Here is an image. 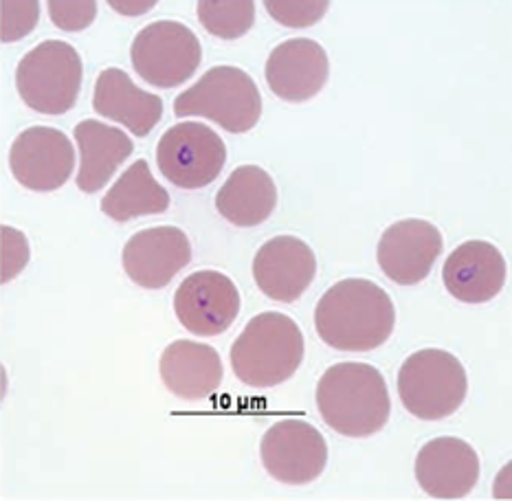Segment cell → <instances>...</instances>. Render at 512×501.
Returning a JSON list of instances; mask_svg holds the SVG:
<instances>
[{
  "mask_svg": "<svg viewBox=\"0 0 512 501\" xmlns=\"http://www.w3.org/2000/svg\"><path fill=\"white\" fill-rule=\"evenodd\" d=\"M396 310L385 288L350 277L321 295L315 330L321 341L341 352H370L392 337Z\"/></svg>",
  "mask_w": 512,
  "mask_h": 501,
  "instance_id": "obj_1",
  "label": "cell"
},
{
  "mask_svg": "<svg viewBox=\"0 0 512 501\" xmlns=\"http://www.w3.org/2000/svg\"><path fill=\"white\" fill-rule=\"evenodd\" d=\"M321 420L345 438H367L381 431L392 411L385 376L367 363H337L317 383Z\"/></svg>",
  "mask_w": 512,
  "mask_h": 501,
  "instance_id": "obj_2",
  "label": "cell"
},
{
  "mask_svg": "<svg viewBox=\"0 0 512 501\" xmlns=\"http://www.w3.org/2000/svg\"><path fill=\"white\" fill-rule=\"evenodd\" d=\"M304 334L282 313L255 315L233 341L229 359L244 385L269 389L286 383L304 361Z\"/></svg>",
  "mask_w": 512,
  "mask_h": 501,
  "instance_id": "obj_3",
  "label": "cell"
},
{
  "mask_svg": "<svg viewBox=\"0 0 512 501\" xmlns=\"http://www.w3.org/2000/svg\"><path fill=\"white\" fill-rule=\"evenodd\" d=\"M174 115L178 119L205 117L231 135H244L258 126L262 95L247 71L229 64L214 66L174 99Z\"/></svg>",
  "mask_w": 512,
  "mask_h": 501,
  "instance_id": "obj_4",
  "label": "cell"
},
{
  "mask_svg": "<svg viewBox=\"0 0 512 501\" xmlns=\"http://www.w3.org/2000/svg\"><path fill=\"white\" fill-rule=\"evenodd\" d=\"M396 383L405 409L420 420L453 416L469 394V376L458 356L438 348L407 356Z\"/></svg>",
  "mask_w": 512,
  "mask_h": 501,
  "instance_id": "obj_5",
  "label": "cell"
},
{
  "mask_svg": "<svg viewBox=\"0 0 512 501\" xmlns=\"http://www.w3.org/2000/svg\"><path fill=\"white\" fill-rule=\"evenodd\" d=\"M84 82L80 53L69 42L44 40L33 47L16 69L22 102L40 115H64L77 104Z\"/></svg>",
  "mask_w": 512,
  "mask_h": 501,
  "instance_id": "obj_6",
  "label": "cell"
},
{
  "mask_svg": "<svg viewBox=\"0 0 512 501\" xmlns=\"http://www.w3.org/2000/svg\"><path fill=\"white\" fill-rule=\"evenodd\" d=\"M130 60L143 82L168 91L185 84L198 71L203 47L183 22L157 20L132 40Z\"/></svg>",
  "mask_w": 512,
  "mask_h": 501,
  "instance_id": "obj_7",
  "label": "cell"
},
{
  "mask_svg": "<svg viewBox=\"0 0 512 501\" xmlns=\"http://www.w3.org/2000/svg\"><path fill=\"white\" fill-rule=\"evenodd\" d=\"M227 163V146L216 130L200 121H183L163 132L157 165L168 181L181 189L207 187Z\"/></svg>",
  "mask_w": 512,
  "mask_h": 501,
  "instance_id": "obj_8",
  "label": "cell"
},
{
  "mask_svg": "<svg viewBox=\"0 0 512 501\" xmlns=\"http://www.w3.org/2000/svg\"><path fill=\"white\" fill-rule=\"evenodd\" d=\"M260 458L273 480L288 486L315 482L326 471L328 444L317 427L302 418L277 420L264 433Z\"/></svg>",
  "mask_w": 512,
  "mask_h": 501,
  "instance_id": "obj_9",
  "label": "cell"
},
{
  "mask_svg": "<svg viewBox=\"0 0 512 501\" xmlns=\"http://www.w3.org/2000/svg\"><path fill=\"white\" fill-rule=\"evenodd\" d=\"M242 299L231 277L218 271H196L181 282L174 295V313L181 326L196 337H218L238 319Z\"/></svg>",
  "mask_w": 512,
  "mask_h": 501,
  "instance_id": "obj_10",
  "label": "cell"
},
{
  "mask_svg": "<svg viewBox=\"0 0 512 501\" xmlns=\"http://www.w3.org/2000/svg\"><path fill=\"white\" fill-rule=\"evenodd\" d=\"M9 170L31 192H53L69 181L75 170V148L62 130L33 126L11 143Z\"/></svg>",
  "mask_w": 512,
  "mask_h": 501,
  "instance_id": "obj_11",
  "label": "cell"
},
{
  "mask_svg": "<svg viewBox=\"0 0 512 501\" xmlns=\"http://www.w3.org/2000/svg\"><path fill=\"white\" fill-rule=\"evenodd\" d=\"M442 233L420 218H407L387 227L378 242L376 260L389 280L414 286L427 280L442 253Z\"/></svg>",
  "mask_w": 512,
  "mask_h": 501,
  "instance_id": "obj_12",
  "label": "cell"
},
{
  "mask_svg": "<svg viewBox=\"0 0 512 501\" xmlns=\"http://www.w3.org/2000/svg\"><path fill=\"white\" fill-rule=\"evenodd\" d=\"M192 262V244L178 227L141 229L132 236L121 264L132 282L148 291H161Z\"/></svg>",
  "mask_w": 512,
  "mask_h": 501,
  "instance_id": "obj_13",
  "label": "cell"
},
{
  "mask_svg": "<svg viewBox=\"0 0 512 501\" xmlns=\"http://www.w3.org/2000/svg\"><path fill=\"white\" fill-rule=\"evenodd\" d=\"M317 275L315 251L302 238L275 236L255 253L253 280L260 291L282 304L302 297Z\"/></svg>",
  "mask_w": 512,
  "mask_h": 501,
  "instance_id": "obj_14",
  "label": "cell"
},
{
  "mask_svg": "<svg viewBox=\"0 0 512 501\" xmlns=\"http://www.w3.org/2000/svg\"><path fill=\"white\" fill-rule=\"evenodd\" d=\"M418 486L433 499H462L480 480V455L462 438H436L416 455Z\"/></svg>",
  "mask_w": 512,
  "mask_h": 501,
  "instance_id": "obj_15",
  "label": "cell"
},
{
  "mask_svg": "<svg viewBox=\"0 0 512 501\" xmlns=\"http://www.w3.org/2000/svg\"><path fill=\"white\" fill-rule=\"evenodd\" d=\"M330 60L319 42L310 38L286 40L271 51L264 77L271 91L284 102H308L326 86Z\"/></svg>",
  "mask_w": 512,
  "mask_h": 501,
  "instance_id": "obj_16",
  "label": "cell"
},
{
  "mask_svg": "<svg viewBox=\"0 0 512 501\" xmlns=\"http://www.w3.org/2000/svg\"><path fill=\"white\" fill-rule=\"evenodd\" d=\"M508 266L502 251L486 240H469L444 262L442 280L447 291L464 304H486L506 284Z\"/></svg>",
  "mask_w": 512,
  "mask_h": 501,
  "instance_id": "obj_17",
  "label": "cell"
},
{
  "mask_svg": "<svg viewBox=\"0 0 512 501\" xmlns=\"http://www.w3.org/2000/svg\"><path fill=\"white\" fill-rule=\"evenodd\" d=\"M159 374L176 398L194 403L218 392L225 370L218 350L211 345L174 341L161 354Z\"/></svg>",
  "mask_w": 512,
  "mask_h": 501,
  "instance_id": "obj_18",
  "label": "cell"
},
{
  "mask_svg": "<svg viewBox=\"0 0 512 501\" xmlns=\"http://www.w3.org/2000/svg\"><path fill=\"white\" fill-rule=\"evenodd\" d=\"M93 110L126 126L135 137H148L163 117V99L139 88L126 71L106 69L95 82Z\"/></svg>",
  "mask_w": 512,
  "mask_h": 501,
  "instance_id": "obj_19",
  "label": "cell"
},
{
  "mask_svg": "<svg viewBox=\"0 0 512 501\" xmlns=\"http://www.w3.org/2000/svg\"><path fill=\"white\" fill-rule=\"evenodd\" d=\"M80 148V172L77 187L84 194H95L115 176L117 167L130 159L132 139L121 128L102 124L97 119H84L73 130Z\"/></svg>",
  "mask_w": 512,
  "mask_h": 501,
  "instance_id": "obj_20",
  "label": "cell"
},
{
  "mask_svg": "<svg viewBox=\"0 0 512 501\" xmlns=\"http://www.w3.org/2000/svg\"><path fill=\"white\" fill-rule=\"evenodd\" d=\"M277 205L273 176L260 165H240L218 189V214L236 227H258L271 218Z\"/></svg>",
  "mask_w": 512,
  "mask_h": 501,
  "instance_id": "obj_21",
  "label": "cell"
},
{
  "mask_svg": "<svg viewBox=\"0 0 512 501\" xmlns=\"http://www.w3.org/2000/svg\"><path fill=\"white\" fill-rule=\"evenodd\" d=\"M168 209L170 194L154 181L146 159L132 163L102 198V211L117 222L165 214Z\"/></svg>",
  "mask_w": 512,
  "mask_h": 501,
  "instance_id": "obj_22",
  "label": "cell"
},
{
  "mask_svg": "<svg viewBox=\"0 0 512 501\" xmlns=\"http://www.w3.org/2000/svg\"><path fill=\"white\" fill-rule=\"evenodd\" d=\"M196 14L211 36L238 40L255 22L253 0H198Z\"/></svg>",
  "mask_w": 512,
  "mask_h": 501,
  "instance_id": "obj_23",
  "label": "cell"
},
{
  "mask_svg": "<svg viewBox=\"0 0 512 501\" xmlns=\"http://www.w3.org/2000/svg\"><path fill=\"white\" fill-rule=\"evenodd\" d=\"M328 0H264V9L282 27H313L326 16Z\"/></svg>",
  "mask_w": 512,
  "mask_h": 501,
  "instance_id": "obj_24",
  "label": "cell"
},
{
  "mask_svg": "<svg viewBox=\"0 0 512 501\" xmlns=\"http://www.w3.org/2000/svg\"><path fill=\"white\" fill-rule=\"evenodd\" d=\"M0 11H3V31L0 38L3 42H18L36 29L40 18V3L36 0H25V3H0Z\"/></svg>",
  "mask_w": 512,
  "mask_h": 501,
  "instance_id": "obj_25",
  "label": "cell"
},
{
  "mask_svg": "<svg viewBox=\"0 0 512 501\" xmlns=\"http://www.w3.org/2000/svg\"><path fill=\"white\" fill-rule=\"evenodd\" d=\"M49 16L53 25L62 31H82L93 25L97 16V3H93V0H75V3L51 0Z\"/></svg>",
  "mask_w": 512,
  "mask_h": 501,
  "instance_id": "obj_26",
  "label": "cell"
},
{
  "mask_svg": "<svg viewBox=\"0 0 512 501\" xmlns=\"http://www.w3.org/2000/svg\"><path fill=\"white\" fill-rule=\"evenodd\" d=\"M0 236H3V284H9L25 269L31 258V251L25 233L18 229L3 225Z\"/></svg>",
  "mask_w": 512,
  "mask_h": 501,
  "instance_id": "obj_27",
  "label": "cell"
},
{
  "mask_svg": "<svg viewBox=\"0 0 512 501\" xmlns=\"http://www.w3.org/2000/svg\"><path fill=\"white\" fill-rule=\"evenodd\" d=\"M108 5L113 7L117 14L141 16V14H146V11L157 7V0H143V3H132V0H108Z\"/></svg>",
  "mask_w": 512,
  "mask_h": 501,
  "instance_id": "obj_28",
  "label": "cell"
}]
</instances>
